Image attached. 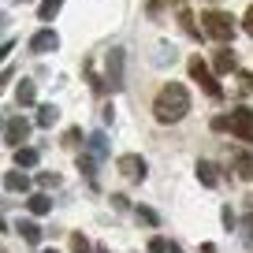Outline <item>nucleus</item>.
<instances>
[{
	"label": "nucleus",
	"instance_id": "24",
	"mask_svg": "<svg viewBox=\"0 0 253 253\" xmlns=\"http://www.w3.org/2000/svg\"><path fill=\"white\" fill-rule=\"evenodd\" d=\"M138 220L142 223H157V212H153V209H138Z\"/></svg>",
	"mask_w": 253,
	"mask_h": 253
},
{
	"label": "nucleus",
	"instance_id": "7",
	"mask_svg": "<svg viewBox=\"0 0 253 253\" xmlns=\"http://www.w3.org/2000/svg\"><path fill=\"white\" fill-rule=\"evenodd\" d=\"M116 168L126 175V179H145V160H142V157H134V153L119 157V160H116Z\"/></svg>",
	"mask_w": 253,
	"mask_h": 253
},
{
	"label": "nucleus",
	"instance_id": "2",
	"mask_svg": "<svg viewBox=\"0 0 253 253\" xmlns=\"http://www.w3.org/2000/svg\"><path fill=\"white\" fill-rule=\"evenodd\" d=\"M201 26H205V34L216 38V41L235 38V19H231L227 11H205V15H201Z\"/></svg>",
	"mask_w": 253,
	"mask_h": 253
},
{
	"label": "nucleus",
	"instance_id": "20",
	"mask_svg": "<svg viewBox=\"0 0 253 253\" xmlns=\"http://www.w3.org/2000/svg\"><path fill=\"white\" fill-rule=\"evenodd\" d=\"M93 157H89V153H82V157H79V171H86V179L89 182H93V186H97V171H93Z\"/></svg>",
	"mask_w": 253,
	"mask_h": 253
},
{
	"label": "nucleus",
	"instance_id": "18",
	"mask_svg": "<svg viewBox=\"0 0 253 253\" xmlns=\"http://www.w3.org/2000/svg\"><path fill=\"white\" fill-rule=\"evenodd\" d=\"M216 71H220V75L235 71V56H231L227 48H220V52H216Z\"/></svg>",
	"mask_w": 253,
	"mask_h": 253
},
{
	"label": "nucleus",
	"instance_id": "11",
	"mask_svg": "<svg viewBox=\"0 0 253 253\" xmlns=\"http://www.w3.org/2000/svg\"><path fill=\"white\" fill-rule=\"evenodd\" d=\"M15 101L23 104V108H26V104H34V101H38V86L23 79V82H19V89H15Z\"/></svg>",
	"mask_w": 253,
	"mask_h": 253
},
{
	"label": "nucleus",
	"instance_id": "31",
	"mask_svg": "<svg viewBox=\"0 0 253 253\" xmlns=\"http://www.w3.org/2000/svg\"><path fill=\"white\" fill-rule=\"evenodd\" d=\"M41 253H56V250H41Z\"/></svg>",
	"mask_w": 253,
	"mask_h": 253
},
{
	"label": "nucleus",
	"instance_id": "25",
	"mask_svg": "<svg viewBox=\"0 0 253 253\" xmlns=\"http://www.w3.org/2000/svg\"><path fill=\"white\" fill-rule=\"evenodd\" d=\"M227 126H231V116H216L212 119V130H227Z\"/></svg>",
	"mask_w": 253,
	"mask_h": 253
},
{
	"label": "nucleus",
	"instance_id": "5",
	"mask_svg": "<svg viewBox=\"0 0 253 253\" xmlns=\"http://www.w3.org/2000/svg\"><path fill=\"white\" fill-rule=\"evenodd\" d=\"M123 48H112L108 52V75H104V82H108L112 89H123Z\"/></svg>",
	"mask_w": 253,
	"mask_h": 253
},
{
	"label": "nucleus",
	"instance_id": "17",
	"mask_svg": "<svg viewBox=\"0 0 253 253\" xmlns=\"http://www.w3.org/2000/svg\"><path fill=\"white\" fill-rule=\"evenodd\" d=\"M198 179L205 182V186H216V182H220V179H216V164H209V160H201V164H198Z\"/></svg>",
	"mask_w": 253,
	"mask_h": 253
},
{
	"label": "nucleus",
	"instance_id": "3",
	"mask_svg": "<svg viewBox=\"0 0 253 253\" xmlns=\"http://www.w3.org/2000/svg\"><path fill=\"white\" fill-rule=\"evenodd\" d=\"M190 79L198 82L209 97H220V82L212 79V71L205 67V60H201V56H194V60H190Z\"/></svg>",
	"mask_w": 253,
	"mask_h": 253
},
{
	"label": "nucleus",
	"instance_id": "26",
	"mask_svg": "<svg viewBox=\"0 0 253 253\" xmlns=\"http://www.w3.org/2000/svg\"><path fill=\"white\" fill-rule=\"evenodd\" d=\"M63 145H79V126H71V130L63 134Z\"/></svg>",
	"mask_w": 253,
	"mask_h": 253
},
{
	"label": "nucleus",
	"instance_id": "9",
	"mask_svg": "<svg viewBox=\"0 0 253 253\" xmlns=\"http://www.w3.org/2000/svg\"><path fill=\"white\" fill-rule=\"evenodd\" d=\"M4 186H8L11 194H26V190H30V179H26L23 171H8L4 175Z\"/></svg>",
	"mask_w": 253,
	"mask_h": 253
},
{
	"label": "nucleus",
	"instance_id": "30",
	"mask_svg": "<svg viewBox=\"0 0 253 253\" xmlns=\"http://www.w3.org/2000/svg\"><path fill=\"white\" fill-rule=\"evenodd\" d=\"M168 253H182V250H179V246H175V242H168Z\"/></svg>",
	"mask_w": 253,
	"mask_h": 253
},
{
	"label": "nucleus",
	"instance_id": "16",
	"mask_svg": "<svg viewBox=\"0 0 253 253\" xmlns=\"http://www.w3.org/2000/svg\"><path fill=\"white\" fill-rule=\"evenodd\" d=\"M26 205H30V212H34V216H45L48 209H52V201H48L45 194H30V201H26Z\"/></svg>",
	"mask_w": 253,
	"mask_h": 253
},
{
	"label": "nucleus",
	"instance_id": "8",
	"mask_svg": "<svg viewBox=\"0 0 253 253\" xmlns=\"http://www.w3.org/2000/svg\"><path fill=\"white\" fill-rule=\"evenodd\" d=\"M56 48H60V38H56L52 30H41V34H34V38H30V52H38V56L56 52Z\"/></svg>",
	"mask_w": 253,
	"mask_h": 253
},
{
	"label": "nucleus",
	"instance_id": "14",
	"mask_svg": "<svg viewBox=\"0 0 253 253\" xmlns=\"http://www.w3.org/2000/svg\"><path fill=\"white\" fill-rule=\"evenodd\" d=\"M89 157H108V138L101 134V130H97V134H89Z\"/></svg>",
	"mask_w": 253,
	"mask_h": 253
},
{
	"label": "nucleus",
	"instance_id": "22",
	"mask_svg": "<svg viewBox=\"0 0 253 253\" xmlns=\"http://www.w3.org/2000/svg\"><path fill=\"white\" fill-rule=\"evenodd\" d=\"M38 182H41V186H56V182H60V175H56V171H41Z\"/></svg>",
	"mask_w": 253,
	"mask_h": 253
},
{
	"label": "nucleus",
	"instance_id": "12",
	"mask_svg": "<svg viewBox=\"0 0 253 253\" xmlns=\"http://www.w3.org/2000/svg\"><path fill=\"white\" fill-rule=\"evenodd\" d=\"M235 171L238 179H253V153H235Z\"/></svg>",
	"mask_w": 253,
	"mask_h": 253
},
{
	"label": "nucleus",
	"instance_id": "23",
	"mask_svg": "<svg viewBox=\"0 0 253 253\" xmlns=\"http://www.w3.org/2000/svg\"><path fill=\"white\" fill-rule=\"evenodd\" d=\"M149 253H168V242L164 238H149Z\"/></svg>",
	"mask_w": 253,
	"mask_h": 253
},
{
	"label": "nucleus",
	"instance_id": "4",
	"mask_svg": "<svg viewBox=\"0 0 253 253\" xmlns=\"http://www.w3.org/2000/svg\"><path fill=\"white\" fill-rule=\"evenodd\" d=\"M231 134L242 138V142H253V112L250 108H235L231 112Z\"/></svg>",
	"mask_w": 253,
	"mask_h": 253
},
{
	"label": "nucleus",
	"instance_id": "15",
	"mask_svg": "<svg viewBox=\"0 0 253 253\" xmlns=\"http://www.w3.org/2000/svg\"><path fill=\"white\" fill-rule=\"evenodd\" d=\"M60 8H63V0H41V8H38L41 23H48V19H56V15H60Z\"/></svg>",
	"mask_w": 253,
	"mask_h": 253
},
{
	"label": "nucleus",
	"instance_id": "27",
	"mask_svg": "<svg viewBox=\"0 0 253 253\" xmlns=\"http://www.w3.org/2000/svg\"><path fill=\"white\" fill-rule=\"evenodd\" d=\"M11 48H15V41H4V45H0V63H4V60L11 56Z\"/></svg>",
	"mask_w": 253,
	"mask_h": 253
},
{
	"label": "nucleus",
	"instance_id": "21",
	"mask_svg": "<svg viewBox=\"0 0 253 253\" xmlns=\"http://www.w3.org/2000/svg\"><path fill=\"white\" fill-rule=\"evenodd\" d=\"M71 250L75 253H93V246H89L86 235H71Z\"/></svg>",
	"mask_w": 253,
	"mask_h": 253
},
{
	"label": "nucleus",
	"instance_id": "28",
	"mask_svg": "<svg viewBox=\"0 0 253 253\" xmlns=\"http://www.w3.org/2000/svg\"><path fill=\"white\" fill-rule=\"evenodd\" d=\"M246 30H250V34H253V8H250V11H246Z\"/></svg>",
	"mask_w": 253,
	"mask_h": 253
},
{
	"label": "nucleus",
	"instance_id": "1",
	"mask_svg": "<svg viewBox=\"0 0 253 253\" xmlns=\"http://www.w3.org/2000/svg\"><path fill=\"white\" fill-rule=\"evenodd\" d=\"M186 112H190V93L179 82H168L157 93V101H153V116H157L160 123H179Z\"/></svg>",
	"mask_w": 253,
	"mask_h": 253
},
{
	"label": "nucleus",
	"instance_id": "29",
	"mask_svg": "<svg viewBox=\"0 0 253 253\" xmlns=\"http://www.w3.org/2000/svg\"><path fill=\"white\" fill-rule=\"evenodd\" d=\"M8 82H11V71H4V75H0V89L8 86Z\"/></svg>",
	"mask_w": 253,
	"mask_h": 253
},
{
	"label": "nucleus",
	"instance_id": "6",
	"mask_svg": "<svg viewBox=\"0 0 253 253\" xmlns=\"http://www.w3.org/2000/svg\"><path fill=\"white\" fill-rule=\"evenodd\" d=\"M4 138H8V145H23L26 138H30V123H26L23 116H15V119H8V130H4Z\"/></svg>",
	"mask_w": 253,
	"mask_h": 253
},
{
	"label": "nucleus",
	"instance_id": "10",
	"mask_svg": "<svg viewBox=\"0 0 253 253\" xmlns=\"http://www.w3.org/2000/svg\"><path fill=\"white\" fill-rule=\"evenodd\" d=\"M15 231H19V235H23L30 246H38V242H41V227H38L34 220H19V223H15Z\"/></svg>",
	"mask_w": 253,
	"mask_h": 253
},
{
	"label": "nucleus",
	"instance_id": "19",
	"mask_svg": "<svg viewBox=\"0 0 253 253\" xmlns=\"http://www.w3.org/2000/svg\"><path fill=\"white\" fill-rule=\"evenodd\" d=\"M56 119H60V112H56L52 104H45V108H38V126H52Z\"/></svg>",
	"mask_w": 253,
	"mask_h": 253
},
{
	"label": "nucleus",
	"instance_id": "13",
	"mask_svg": "<svg viewBox=\"0 0 253 253\" xmlns=\"http://www.w3.org/2000/svg\"><path fill=\"white\" fill-rule=\"evenodd\" d=\"M15 164H19V171H23V168H34V164H38V149L19 145V149H15Z\"/></svg>",
	"mask_w": 253,
	"mask_h": 253
},
{
	"label": "nucleus",
	"instance_id": "32",
	"mask_svg": "<svg viewBox=\"0 0 253 253\" xmlns=\"http://www.w3.org/2000/svg\"><path fill=\"white\" fill-rule=\"evenodd\" d=\"M0 253H8V250H4V246H0Z\"/></svg>",
	"mask_w": 253,
	"mask_h": 253
}]
</instances>
